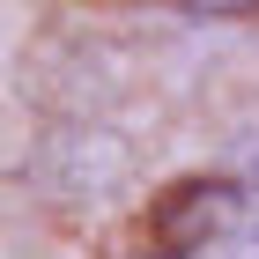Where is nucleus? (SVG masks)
<instances>
[{
  "label": "nucleus",
  "instance_id": "obj_1",
  "mask_svg": "<svg viewBox=\"0 0 259 259\" xmlns=\"http://www.w3.org/2000/svg\"><path fill=\"white\" fill-rule=\"evenodd\" d=\"M163 259H259V200L237 230H215V237H193V244H170Z\"/></svg>",
  "mask_w": 259,
  "mask_h": 259
}]
</instances>
